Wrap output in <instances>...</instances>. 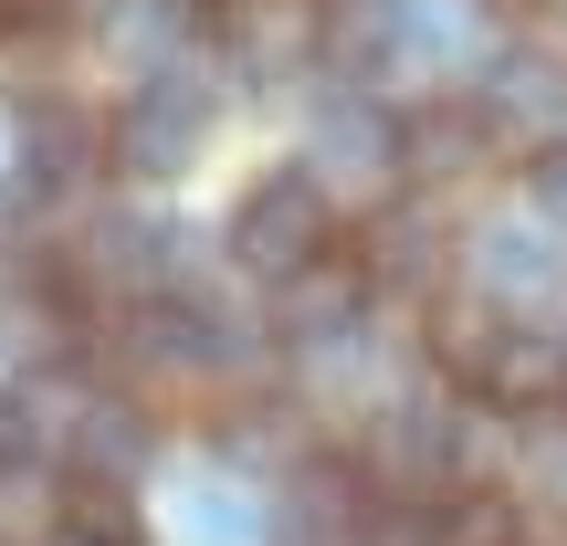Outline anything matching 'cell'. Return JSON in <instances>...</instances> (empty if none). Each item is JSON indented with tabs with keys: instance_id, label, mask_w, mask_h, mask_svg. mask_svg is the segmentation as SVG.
I'll use <instances>...</instances> for the list:
<instances>
[{
	"instance_id": "4",
	"label": "cell",
	"mask_w": 567,
	"mask_h": 546,
	"mask_svg": "<svg viewBox=\"0 0 567 546\" xmlns=\"http://www.w3.org/2000/svg\"><path fill=\"white\" fill-rule=\"evenodd\" d=\"M400 158H410V179H473L484 158H505L494 95H431L421 116L400 126Z\"/></svg>"
},
{
	"instance_id": "11",
	"label": "cell",
	"mask_w": 567,
	"mask_h": 546,
	"mask_svg": "<svg viewBox=\"0 0 567 546\" xmlns=\"http://www.w3.org/2000/svg\"><path fill=\"white\" fill-rule=\"evenodd\" d=\"M42 546H95V536H74V526H63V536H42Z\"/></svg>"
},
{
	"instance_id": "2",
	"label": "cell",
	"mask_w": 567,
	"mask_h": 546,
	"mask_svg": "<svg viewBox=\"0 0 567 546\" xmlns=\"http://www.w3.org/2000/svg\"><path fill=\"white\" fill-rule=\"evenodd\" d=\"M368 484L389 505H442L452 484H473V442L452 400H389L368 421Z\"/></svg>"
},
{
	"instance_id": "10",
	"label": "cell",
	"mask_w": 567,
	"mask_h": 546,
	"mask_svg": "<svg viewBox=\"0 0 567 546\" xmlns=\"http://www.w3.org/2000/svg\"><path fill=\"white\" fill-rule=\"evenodd\" d=\"M42 21H63V0H0V32H42Z\"/></svg>"
},
{
	"instance_id": "7",
	"label": "cell",
	"mask_w": 567,
	"mask_h": 546,
	"mask_svg": "<svg viewBox=\"0 0 567 546\" xmlns=\"http://www.w3.org/2000/svg\"><path fill=\"white\" fill-rule=\"evenodd\" d=\"M473 274H484V295H557V243H547V222L536 231H484V253H473Z\"/></svg>"
},
{
	"instance_id": "6",
	"label": "cell",
	"mask_w": 567,
	"mask_h": 546,
	"mask_svg": "<svg viewBox=\"0 0 567 546\" xmlns=\"http://www.w3.org/2000/svg\"><path fill=\"white\" fill-rule=\"evenodd\" d=\"M421 546H526V526H515V494H484V484H452L442 505H431Z\"/></svg>"
},
{
	"instance_id": "1",
	"label": "cell",
	"mask_w": 567,
	"mask_h": 546,
	"mask_svg": "<svg viewBox=\"0 0 567 546\" xmlns=\"http://www.w3.org/2000/svg\"><path fill=\"white\" fill-rule=\"evenodd\" d=\"M347 253L337 231V189L316 179V168H264V179L243 189V210H231V264L264 274V284H305L326 274Z\"/></svg>"
},
{
	"instance_id": "9",
	"label": "cell",
	"mask_w": 567,
	"mask_h": 546,
	"mask_svg": "<svg viewBox=\"0 0 567 546\" xmlns=\"http://www.w3.org/2000/svg\"><path fill=\"white\" fill-rule=\"evenodd\" d=\"M526 189H536V210H547V222H567V137L526 147Z\"/></svg>"
},
{
	"instance_id": "3",
	"label": "cell",
	"mask_w": 567,
	"mask_h": 546,
	"mask_svg": "<svg viewBox=\"0 0 567 546\" xmlns=\"http://www.w3.org/2000/svg\"><path fill=\"white\" fill-rule=\"evenodd\" d=\"M210 116H221L210 74H189V63H158V74H137V95L116 105L105 147H116V168H137V179H168V168H189V158L210 147Z\"/></svg>"
},
{
	"instance_id": "8",
	"label": "cell",
	"mask_w": 567,
	"mask_h": 546,
	"mask_svg": "<svg viewBox=\"0 0 567 546\" xmlns=\"http://www.w3.org/2000/svg\"><path fill=\"white\" fill-rule=\"evenodd\" d=\"M137 452H147L137 400H84L74 410V473H137Z\"/></svg>"
},
{
	"instance_id": "5",
	"label": "cell",
	"mask_w": 567,
	"mask_h": 546,
	"mask_svg": "<svg viewBox=\"0 0 567 546\" xmlns=\"http://www.w3.org/2000/svg\"><path fill=\"white\" fill-rule=\"evenodd\" d=\"M400 168H410L400 158V126H389L379 105H326V126H316V179L326 189H337V179L368 189V179H400Z\"/></svg>"
}]
</instances>
